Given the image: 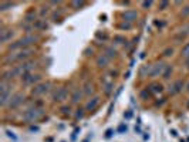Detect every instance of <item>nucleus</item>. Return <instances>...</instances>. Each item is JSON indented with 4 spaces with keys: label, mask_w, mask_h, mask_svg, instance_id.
<instances>
[{
    "label": "nucleus",
    "mask_w": 189,
    "mask_h": 142,
    "mask_svg": "<svg viewBox=\"0 0 189 142\" xmlns=\"http://www.w3.org/2000/svg\"><path fill=\"white\" fill-rule=\"evenodd\" d=\"M34 20V13H28L26 16V21H33Z\"/></svg>",
    "instance_id": "nucleus-27"
},
{
    "label": "nucleus",
    "mask_w": 189,
    "mask_h": 142,
    "mask_svg": "<svg viewBox=\"0 0 189 142\" xmlns=\"http://www.w3.org/2000/svg\"><path fill=\"white\" fill-rule=\"evenodd\" d=\"M40 80H41V76H38V74H31V73H27V74L22 76V82L26 84V85L36 84V82H38Z\"/></svg>",
    "instance_id": "nucleus-7"
},
{
    "label": "nucleus",
    "mask_w": 189,
    "mask_h": 142,
    "mask_svg": "<svg viewBox=\"0 0 189 142\" xmlns=\"http://www.w3.org/2000/svg\"><path fill=\"white\" fill-rule=\"evenodd\" d=\"M172 53H174V50H172V48H168V50H165V51H164V56L169 57V56H172Z\"/></svg>",
    "instance_id": "nucleus-29"
},
{
    "label": "nucleus",
    "mask_w": 189,
    "mask_h": 142,
    "mask_svg": "<svg viewBox=\"0 0 189 142\" xmlns=\"http://www.w3.org/2000/svg\"><path fill=\"white\" fill-rule=\"evenodd\" d=\"M108 63H110V57L107 56V54H102L97 58V66L98 67H107L108 66Z\"/></svg>",
    "instance_id": "nucleus-15"
},
{
    "label": "nucleus",
    "mask_w": 189,
    "mask_h": 142,
    "mask_svg": "<svg viewBox=\"0 0 189 142\" xmlns=\"http://www.w3.org/2000/svg\"><path fill=\"white\" fill-rule=\"evenodd\" d=\"M105 54L110 57V58H114V57H117V50H114L112 47H108L105 50Z\"/></svg>",
    "instance_id": "nucleus-17"
},
{
    "label": "nucleus",
    "mask_w": 189,
    "mask_h": 142,
    "mask_svg": "<svg viewBox=\"0 0 189 142\" xmlns=\"http://www.w3.org/2000/svg\"><path fill=\"white\" fill-rule=\"evenodd\" d=\"M47 13H48V7H43V10H41V16H46Z\"/></svg>",
    "instance_id": "nucleus-36"
},
{
    "label": "nucleus",
    "mask_w": 189,
    "mask_h": 142,
    "mask_svg": "<svg viewBox=\"0 0 189 142\" xmlns=\"http://www.w3.org/2000/svg\"><path fill=\"white\" fill-rule=\"evenodd\" d=\"M100 104V97H94L85 104V111H94Z\"/></svg>",
    "instance_id": "nucleus-12"
},
{
    "label": "nucleus",
    "mask_w": 189,
    "mask_h": 142,
    "mask_svg": "<svg viewBox=\"0 0 189 142\" xmlns=\"http://www.w3.org/2000/svg\"><path fill=\"white\" fill-rule=\"evenodd\" d=\"M168 6H169V3H168V2H162V3H161V10H165Z\"/></svg>",
    "instance_id": "nucleus-31"
},
{
    "label": "nucleus",
    "mask_w": 189,
    "mask_h": 142,
    "mask_svg": "<svg viewBox=\"0 0 189 142\" xmlns=\"http://www.w3.org/2000/svg\"><path fill=\"white\" fill-rule=\"evenodd\" d=\"M186 66H188V68H189V57L186 58Z\"/></svg>",
    "instance_id": "nucleus-40"
},
{
    "label": "nucleus",
    "mask_w": 189,
    "mask_h": 142,
    "mask_svg": "<svg viewBox=\"0 0 189 142\" xmlns=\"http://www.w3.org/2000/svg\"><path fill=\"white\" fill-rule=\"evenodd\" d=\"M0 33H2V36H0V41H2V43H7L10 38L14 36L13 30H2Z\"/></svg>",
    "instance_id": "nucleus-13"
},
{
    "label": "nucleus",
    "mask_w": 189,
    "mask_h": 142,
    "mask_svg": "<svg viewBox=\"0 0 189 142\" xmlns=\"http://www.w3.org/2000/svg\"><path fill=\"white\" fill-rule=\"evenodd\" d=\"M50 87H51L50 82H41V84L34 85V87L31 88V95H36V97H38V95L46 94L47 91L50 90Z\"/></svg>",
    "instance_id": "nucleus-6"
},
{
    "label": "nucleus",
    "mask_w": 189,
    "mask_h": 142,
    "mask_svg": "<svg viewBox=\"0 0 189 142\" xmlns=\"http://www.w3.org/2000/svg\"><path fill=\"white\" fill-rule=\"evenodd\" d=\"M182 56L186 57V58L189 57V43L186 44V46H184V47H182Z\"/></svg>",
    "instance_id": "nucleus-20"
},
{
    "label": "nucleus",
    "mask_w": 189,
    "mask_h": 142,
    "mask_svg": "<svg viewBox=\"0 0 189 142\" xmlns=\"http://www.w3.org/2000/svg\"><path fill=\"white\" fill-rule=\"evenodd\" d=\"M43 115H44V111H43L41 108L34 107V108H28L27 111H24L23 119L28 124H33V122H37L38 119H41Z\"/></svg>",
    "instance_id": "nucleus-1"
},
{
    "label": "nucleus",
    "mask_w": 189,
    "mask_h": 142,
    "mask_svg": "<svg viewBox=\"0 0 189 142\" xmlns=\"http://www.w3.org/2000/svg\"><path fill=\"white\" fill-rule=\"evenodd\" d=\"M186 90H188V91H189V82H188V85H186Z\"/></svg>",
    "instance_id": "nucleus-41"
},
{
    "label": "nucleus",
    "mask_w": 189,
    "mask_h": 142,
    "mask_svg": "<svg viewBox=\"0 0 189 142\" xmlns=\"http://www.w3.org/2000/svg\"><path fill=\"white\" fill-rule=\"evenodd\" d=\"M118 132H127V125H124V124H122V125H120V127H118Z\"/></svg>",
    "instance_id": "nucleus-28"
},
{
    "label": "nucleus",
    "mask_w": 189,
    "mask_h": 142,
    "mask_svg": "<svg viewBox=\"0 0 189 142\" xmlns=\"http://www.w3.org/2000/svg\"><path fill=\"white\" fill-rule=\"evenodd\" d=\"M36 41H38V37H37V36H34V34H27L26 37L20 38V43H22V46H23L24 50H26V47H28V46L34 44Z\"/></svg>",
    "instance_id": "nucleus-8"
},
{
    "label": "nucleus",
    "mask_w": 189,
    "mask_h": 142,
    "mask_svg": "<svg viewBox=\"0 0 189 142\" xmlns=\"http://www.w3.org/2000/svg\"><path fill=\"white\" fill-rule=\"evenodd\" d=\"M84 111L85 108H78L77 109V112H75V119H81L84 117Z\"/></svg>",
    "instance_id": "nucleus-18"
},
{
    "label": "nucleus",
    "mask_w": 189,
    "mask_h": 142,
    "mask_svg": "<svg viewBox=\"0 0 189 142\" xmlns=\"http://www.w3.org/2000/svg\"><path fill=\"white\" fill-rule=\"evenodd\" d=\"M33 27H37V28H47V24H44L43 21H37V23L33 24Z\"/></svg>",
    "instance_id": "nucleus-24"
},
{
    "label": "nucleus",
    "mask_w": 189,
    "mask_h": 142,
    "mask_svg": "<svg viewBox=\"0 0 189 142\" xmlns=\"http://www.w3.org/2000/svg\"><path fill=\"white\" fill-rule=\"evenodd\" d=\"M67 98H68V90H67V87L57 88V91H55L54 95H53V99H54L55 102H64Z\"/></svg>",
    "instance_id": "nucleus-5"
},
{
    "label": "nucleus",
    "mask_w": 189,
    "mask_h": 142,
    "mask_svg": "<svg viewBox=\"0 0 189 142\" xmlns=\"http://www.w3.org/2000/svg\"><path fill=\"white\" fill-rule=\"evenodd\" d=\"M151 5H152V2H144L142 7H151Z\"/></svg>",
    "instance_id": "nucleus-34"
},
{
    "label": "nucleus",
    "mask_w": 189,
    "mask_h": 142,
    "mask_svg": "<svg viewBox=\"0 0 189 142\" xmlns=\"http://www.w3.org/2000/svg\"><path fill=\"white\" fill-rule=\"evenodd\" d=\"M182 16L184 17H186V16H189V6H186L184 10H182Z\"/></svg>",
    "instance_id": "nucleus-30"
},
{
    "label": "nucleus",
    "mask_w": 189,
    "mask_h": 142,
    "mask_svg": "<svg viewBox=\"0 0 189 142\" xmlns=\"http://www.w3.org/2000/svg\"><path fill=\"white\" fill-rule=\"evenodd\" d=\"M31 50H28V48H26V50H22V51H17V53H13V54H9V56L5 58V63L7 64V63H16V61H26L28 57L31 56Z\"/></svg>",
    "instance_id": "nucleus-2"
},
{
    "label": "nucleus",
    "mask_w": 189,
    "mask_h": 142,
    "mask_svg": "<svg viewBox=\"0 0 189 142\" xmlns=\"http://www.w3.org/2000/svg\"><path fill=\"white\" fill-rule=\"evenodd\" d=\"M171 73H172V68L168 66V67H166V70H165V73H164V78H165V80H168V78H169V76H171Z\"/></svg>",
    "instance_id": "nucleus-22"
},
{
    "label": "nucleus",
    "mask_w": 189,
    "mask_h": 142,
    "mask_svg": "<svg viewBox=\"0 0 189 142\" xmlns=\"http://www.w3.org/2000/svg\"><path fill=\"white\" fill-rule=\"evenodd\" d=\"M114 41H120V43H124L125 38L124 37H120V36H117V37H114Z\"/></svg>",
    "instance_id": "nucleus-32"
},
{
    "label": "nucleus",
    "mask_w": 189,
    "mask_h": 142,
    "mask_svg": "<svg viewBox=\"0 0 189 142\" xmlns=\"http://www.w3.org/2000/svg\"><path fill=\"white\" fill-rule=\"evenodd\" d=\"M112 132H114L112 129H107V132H105V137H107V138H111V137H112Z\"/></svg>",
    "instance_id": "nucleus-33"
},
{
    "label": "nucleus",
    "mask_w": 189,
    "mask_h": 142,
    "mask_svg": "<svg viewBox=\"0 0 189 142\" xmlns=\"http://www.w3.org/2000/svg\"><path fill=\"white\" fill-rule=\"evenodd\" d=\"M24 99H26V97H24V94H22V92H16L14 95H12V99H10V102H9V107L10 109H16L18 108L20 105L24 102Z\"/></svg>",
    "instance_id": "nucleus-4"
},
{
    "label": "nucleus",
    "mask_w": 189,
    "mask_h": 142,
    "mask_svg": "<svg viewBox=\"0 0 189 142\" xmlns=\"http://www.w3.org/2000/svg\"><path fill=\"white\" fill-rule=\"evenodd\" d=\"M71 6H73V7H75V9H78V7H83V6H84V2H73V3H71Z\"/></svg>",
    "instance_id": "nucleus-25"
},
{
    "label": "nucleus",
    "mask_w": 189,
    "mask_h": 142,
    "mask_svg": "<svg viewBox=\"0 0 189 142\" xmlns=\"http://www.w3.org/2000/svg\"><path fill=\"white\" fill-rule=\"evenodd\" d=\"M83 92L85 95H91L92 92H94V85L91 84V82H85V85H84V90Z\"/></svg>",
    "instance_id": "nucleus-16"
},
{
    "label": "nucleus",
    "mask_w": 189,
    "mask_h": 142,
    "mask_svg": "<svg viewBox=\"0 0 189 142\" xmlns=\"http://www.w3.org/2000/svg\"><path fill=\"white\" fill-rule=\"evenodd\" d=\"M185 87V82L182 80H178L175 81L174 84L169 87V94L171 95H176V94H179L181 91H182V88Z\"/></svg>",
    "instance_id": "nucleus-9"
},
{
    "label": "nucleus",
    "mask_w": 189,
    "mask_h": 142,
    "mask_svg": "<svg viewBox=\"0 0 189 142\" xmlns=\"http://www.w3.org/2000/svg\"><path fill=\"white\" fill-rule=\"evenodd\" d=\"M104 88H105V94L110 95L111 91H112V84H111V82H105V84H104Z\"/></svg>",
    "instance_id": "nucleus-19"
},
{
    "label": "nucleus",
    "mask_w": 189,
    "mask_h": 142,
    "mask_svg": "<svg viewBox=\"0 0 189 142\" xmlns=\"http://www.w3.org/2000/svg\"><path fill=\"white\" fill-rule=\"evenodd\" d=\"M166 64L164 63H155L154 66H149V77H158L164 76V73L166 70Z\"/></svg>",
    "instance_id": "nucleus-3"
},
{
    "label": "nucleus",
    "mask_w": 189,
    "mask_h": 142,
    "mask_svg": "<svg viewBox=\"0 0 189 142\" xmlns=\"http://www.w3.org/2000/svg\"><path fill=\"white\" fill-rule=\"evenodd\" d=\"M147 90L149 91V92H154V94H161L162 91H164V87H162L161 84H158V82H152Z\"/></svg>",
    "instance_id": "nucleus-14"
},
{
    "label": "nucleus",
    "mask_w": 189,
    "mask_h": 142,
    "mask_svg": "<svg viewBox=\"0 0 189 142\" xmlns=\"http://www.w3.org/2000/svg\"><path fill=\"white\" fill-rule=\"evenodd\" d=\"M61 114L63 115H70L71 114V107H61Z\"/></svg>",
    "instance_id": "nucleus-21"
},
{
    "label": "nucleus",
    "mask_w": 189,
    "mask_h": 142,
    "mask_svg": "<svg viewBox=\"0 0 189 142\" xmlns=\"http://www.w3.org/2000/svg\"><path fill=\"white\" fill-rule=\"evenodd\" d=\"M83 90L81 88H75V90L71 92V97H70V99H71V104H78L80 101H81V98H83Z\"/></svg>",
    "instance_id": "nucleus-10"
},
{
    "label": "nucleus",
    "mask_w": 189,
    "mask_h": 142,
    "mask_svg": "<svg viewBox=\"0 0 189 142\" xmlns=\"http://www.w3.org/2000/svg\"><path fill=\"white\" fill-rule=\"evenodd\" d=\"M188 108H189V99H188Z\"/></svg>",
    "instance_id": "nucleus-42"
},
{
    "label": "nucleus",
    "mask_w": 189,
    "mask_h": 142,
    "mask_svg": "<svg viewBox=\"0 0 189 142\" xmlns=\"http://www.w3.org/2000/svg\"><path fill=\"white\" fill-rule=\"evenodd\" d=\"M13 6V3H6V2H3V3H0V10H7V7H12Z\"/></svg>",
    "instance_id": "nucleus-23"
},
{
    "label": "nucleus",
    "mask_w": 189,
    "mask_h": 142,
    "mask_svg": "<svg viewBox=\"0 0 189 142\" xmlns=\"http://www.w3.org/2000/svg\"><path fill=\"white\" fill-rule=\"evenodd\" d=\"M121 27L122 28H129L131 27V24H121Z\"/></svg>",
    "instance_id": "nucleus-37"
},
{
    "label": "nucleus",
    "mask_w": 189,
    "mask_h": 142,
    "mask_svg": "<svg viewBox=\"0 0 189 142\" xmlns=\"http://www.w3.org/2000/svg\"><path fill=\"white\" fill-rule=\"evenodd\" d=\"M171 134H172V137H176V135H178L175 129H171Z\"/></svg>",
    "instance_id": "nucleus-38"
},
{
    "label": "nucleus",
    "mask_w": 189,
    "mask_h": 142,
    "mask_svg": "<svg viewBox=\"0 0 189 142\" xmlns=\"http://www.w3.org/2000/svg\"><path fill=\"white\" fill-rule=\"evenodd\" d=\"M30 129H31V131H38V128H37V127H31Z\"/></svg>",
    "instance_id": "nucleus-39"
},
{
    "label": "nucleus",
    "mask_w": 189,
    "mask_h": 142,
    "mask_svg": "<svg viewBox=\"0 0 189 142\" xmlns=\"http://www.w3.org/2000/svg\"><path fill=\"white\" fill-rule=\"evenodd\" d=\"M124 117H125L127 119H128V118H131V117H132V112H131V111H127V112L124 114Z\"/></svg>",
    "instance_id": "nucleus-35"
},
{
    "label": "nucleus",
    "mask_w": 189,
    "mask_h": 142,
    "mask_svg": "<svg viewBox=\"0 0 189 142\" xmlns=\"http://www.w3.org/2000/svg\"><path fill=\"white\" fill-rule=\"evenodd\" d=\"M6 135H7L9 138H12V139H14V141L17 139V137H16V135H14V134L12 132V131H9V129H6Z\"/></svg>",
    "instance_id": "nucleus-26"
},
{
    "label": "nucleus",
    "mask_w": 189,
    "mask_h": 142,
    "mask_svg": "<svg viewBox=\"0 0 189 142\" xmlns=\"http://www.w3.org/2000/svg\"><path fill=\"white\" fill-rule=\"evenodd\" d=\"M122 17H124L125 21L132 23V21H135V20L138 19V13H137V10H127V11L122 14Z\"/></svg>",
    "instance_id": "nucleus-11"
}]
</instances>
